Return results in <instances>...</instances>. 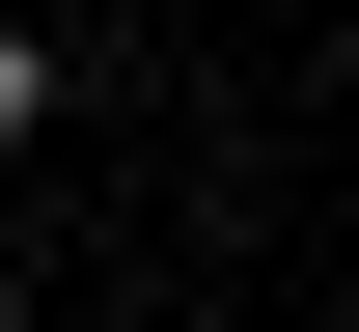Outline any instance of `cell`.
I'll return each mask as SVG.
<instances>
[{
  "mask_svg": "<svg viewBox=\"0 0 359 332\" xmlns=\"http://www.w3.org/2000/svg\"><path fill=\"white\" fill-rule=\"evenodd\" d=\"M55 84H83V55H55V28H0V166L55 139Z\"/></svg>",
  "mask_w": 359,
  "mask_h": 332,
  "instance_id": "cell-1",
  "label": "cell"
}]
</instances>
